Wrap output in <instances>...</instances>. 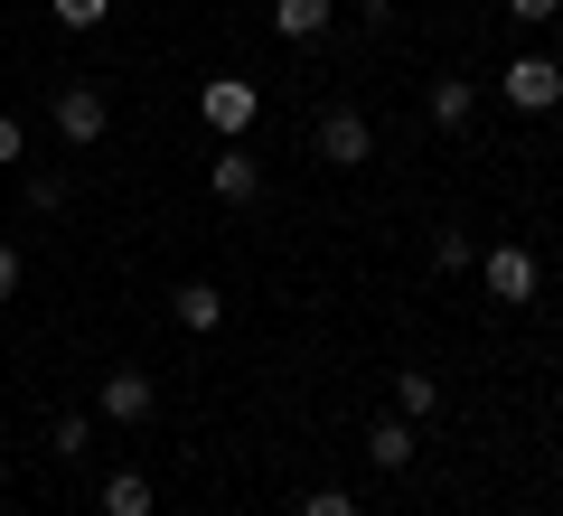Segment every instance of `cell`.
Instances as JSON below:
<instances>
[{"instance_id":"6","label":"cell","mask_w":563,"mask_h":516,"mask_svg":"<svg viewBox=\"0 0 563 516\" xmlns=\"http://www.w3.org/2000/svg\"><path fill=\"white\" fill-rule=\"evenodd\" d=\"M103 122H113V113H103L95 85H57V132L76 141V151H85V141H103Z\"/></svg>"},{"instance_id":"11","label":"cell","mask_w":563,"mask_h":516,"mask_svg":"<svg viewBox=\"0 0 563 516\" xmlns=\"http://www.w3.org/2000/svg\"><path fill=\"white\" fill-rule=\"evenodd\" d=\"M151 507H161V488H151L141 470H113V479H103V516H151Z\"/></svg>"},{"instance_id":"9","label":"cell","mask_w":563,"mask_h":516,"mask_svg":"<svg viewBox=\"0 0 563 516\" xmlns=\"http://www.w3.org/2000/svg\"><path fill=\"white\" fill-rule=\"evenodd\" d=\"M366 460H376L385 479H395V470H413V422H404V414H385L376 432H366Z\"/></svg>"},{"instance_id":"3","label":"cell","mask_w":563,"mask_h":516,"mask_svg":"<svg viewBox=\"0 0 563 516\" xmlns=\"http://www.w3.org/2000/svg\"><path fill=\"white\" fill-rule=\"evenodd\" d=\"M498 95L517 103V113H554V103H563V66H554V57H517V66L498 76Z\"/></svg>"},{"instance_id":"13","label":"cell","mask_w":563,"mask_h":516,"mask_svg":"<svg viewBox=\"0 0 563 516\" xmlns=\"http://www.w3.org/2000/svg\"><path fill=\"white\" fill-rule=\"evenodd\" d=\"M432 404H442V376H422V366H404V376H395V414H404V422H422Z\"/></svg>"},{"instance_id":"14","label":"cell","mask_w":563,"mask_h":516,"mask_svg":"<svg viewBox=\"0 0 563 516\" xmlns=\"http://www.w3.org/2000/svg\"><path fill=\"white\" fill-rule=\"evenodd\" d=\"M85 441H95V422H85V414H57V432H47V451H57V460H85Z\"/></svg>"},{"instance_id":"10","label":"cell","mask_w":563,"mask_h":516,"mask_svg":"<svg viewBox=\"0 0 563 516\" xmlns=\"http://www.w3.org/2000/svg\"><path fill=\"white\" fill-rule=\"evenodd\" d=\"M169 310H179V329H217V319H225V292H217V282H179Z\"/></svg>"},{"instance_id":"4","label":"cell","mask_w":563,"mask_h":516,"mask_svg":"<svg viewBox=\"0 0 563 516\" xmlns=\"http://www.w3.org/2000/svg\"><path fill=\"white\" fill-rule=\"evenodd\" d=\"M366 151H376L366 113H357V103H329V113H320V160H329V169H357Z\"/></svg>"},{"instance_id":"8","label":"cell","mask_w":563,"mask_h":516,"mask_svg":"<svg viewBox=\"0 0 563 516\" xmlns=\"http://www.w3.org/2000/svg\"><path fill=\"white\" fill-rule=\"evenodd\" d=\"M422 113L442 122V132H461V122L479 113V85H470V76H432V95H422Z\"/></svg>"},{"instance_id":"17","label":"cell","mask_w":563,"mask_h":516,"mask_svg":"<svg viewBox=\"0 0 563 516\" xmlns=\"http://www.w3.org/2000/svg\"><path fill=\"white\" fill-rule=\"evenodd\" d=\"M301 516H357V497H347V488H310Z\"/></svg>"},{"instance_id":"1","label":"cell","mask_w":563,"mask_h":516,"mask_svg":"<svg viewBox=\"0 0 563 516\" xmlns=\"http://www.w3.org/2000/svg\"><path fill=\"white\" fill-rule=\"evenodd\" d=\"M198 113H207V132L244 141V132H254V113H263V85H254V76H207Z\"/></svg>"},{"instance_id":"16","label":"cell","mask_w":563,"mask_h":516,"mask_svg":"<svg viewBox=\"0 0 563 516\" xmlns=\"http://www.w3.org/2000/svg\"><path fill=\"white\" fill-rule=\"evenodd\" d=\"M432 263H442V273H470V235H461V226H442V235H432Z\"/></svg>"},{"instance_id":"12","label":"cell","mask_w":563,"mask_h":516,"mask_svg":"<svg viewBox=\"0 0 563 516\" xmlns=\"http://www.w3.org/2000/svg\"><path fill=\"white\" fill-rule=\"evenodd\" d=\"M329 10H339V0H273V29H282V39H320Z\"/></svg>"},{"instance_id":"7","label":"cell","mask_w":563,"mask_h":516,"mask_svg":"<svg viewBox=\"0 0 563 516\" xmlns=\"http://www.w3.org/2000/svg\"><path fill=\"white\" fill-rule=\"evenodd\" d=\"M207 188H217L225 207H244V198H254V188H263V169H254V151H244V141H225V151L207 160Z\"/></svg>"},{"instance_id":"19","label":"cell","mask_w":563,"mask_h":516,"mask_svg":"<svg viewBox=\"0 0 563 516\" xmlns=\"http://www.w3.org/2000/svg\"><path fill=\"white\" fill-rule=\"evenodd\" d=\"M10 292H20V244L0 235V300H10Z\"/></svg>"},{"instance_id":"21","label":"cell","mask_w":563,"mask_h":516,"mask_svg":"<svg viewBox=\"0 0 563 516\" xmlns=\"http://www.w3.org/2000/svg\"><path fill=\"white\" fill-rule=\"evenodd\" d=\"M357 20H376V29H385V20H395V0H357Z\"/></svg>"},{"instance_id":"18","label":"cell","mask_w":563,"mask_h":516,"mask_svg":"<svg viewBox=\"0 0 563 516\" xmlns=\"http://www.w3.org/2000/svg\"><path fill=\"white\" fill-rule=\"evenodd\" d=\"M20 151H29V141H20V122L0 113V169H20Z\"/></svg>"},{"instance_id":"2","label":"cell","mask_w":563,"mask_h":516,"mask_svg":"<svg viewBox=\"0 0 563 516\" xmlns=\"http://www.w3.org/2000/svg\"><path fill=\"white\" fill-rule=\"evenodd\" d=\"M536 254H526V244H488L479 254V292L498 300V310H526V300H536Z\"/></svg>"},{"instance_id":"15","label":"cell","mask_w":563,"mask_h":516,"mask_svg":"<svg viewBox=\"0 0 563 516\" xmlns=\"http://www.w3.org/2000/svg\"><path fill=\"white\" fill-rule=\"evenodd\" d=\"M47 10H57V29H103L113 20V0H47Z\"/></svg>"},{"instance_id":"5","label":"cell","mask_w":563,"mask_h":516,"mask_svg":"<svg viewBox=\"0 0 563 516\" xmlns=\"http://www.w3.org/2000/svg\"><path fill=\"white\" fill-rule=\"evenodd\" d=\"M95 404H103L113 422H151V414H161V385L141 376V366H113V376L95 385Z\"/></svg>"},{"instance_id":"20","label":"cell","mask_w":563,"mask_h":516,"mask_svg":"<svg viewBox=\"0 0 563 516\" xmlns=\"http://www.w3.org/2000/svg\"><path fill=\"white\" fill-rule=\"evenodd\" d=\"M554 10H563V0H507V20H536V29L554 20Z\"/></svg>"}]
</instances>
